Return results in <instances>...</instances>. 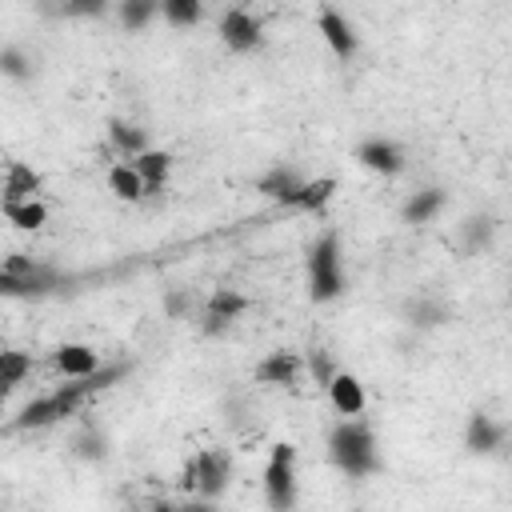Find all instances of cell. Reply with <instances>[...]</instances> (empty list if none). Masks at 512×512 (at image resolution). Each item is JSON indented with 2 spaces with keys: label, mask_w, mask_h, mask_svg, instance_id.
Listing matches in <instances>:
<instances>
[{
  "label": "cell",
  "mask_w": 512,
  "mask_h": 512,
  "mask_svg": "<svg viewBox=\"0 0 512 512\" xmlns=\"http://www.w3.org/2000/svg\"><path fill=\"white\" fill-rule=\"evenodd\" d=\"M264 496L276 512L296 504V448L292 444H272V456L264 468Z\"/></svg>",
  "instance_id": "obj_5"
},
{
  "label": "cell",
  "mask_w": 512,
  "mask_h": 512,
  "mask_svg": "<svg viewBox=\"0 0 512 512\" xmlns=\"http://www.w3.org/2000/svg\"><path fill=\"white\" fill-rule=\"evenodd\" d=\"M344 292V272H340V240L336 232H324L312 252H308V296L316 304H328Z\"/></svg>",
  "instance_id": "obj_4"
},
{
  "label": "cell",
  "mask_w": 512,
  "mask_h": 512,
  "mask_svg": "<svg viewBox=\"0 0 512 512\" xmlns=\"http://www.w3.org/2000/svg\"><path fill=\"white\" fill-rule=\"evenodd\" d=\"M492 232H496V220H492V216H468V220L460 224V236H464V252H480V248H488Z\"/></svg>",
  "instance_id": "obj_25"
},
{
  "label": "cell",
  "mask_w": 512,
  "mask_h": 512,
  "mask_svg": "<svg viewBox=\"0 0 512 512\" xmlns=\"http://www.w3.org/2000/svg\"><path fill=\"white\" fill-rule=\"evenodd\" d=\"M108 140H112V148H116V152H124L128 160H132L136 152H144V148H148L144 128H136V124H128V120H108Z\"/></svg>",
  "instance_id": "obj_20"
},
{
  "label": "cell",
  "mask_w": 512,
  "mask_h": 512,
  "mask_svg": "<svg viewBox=\"0 0 512 512\" xmlns=\"http://www.w3.org/2000/svg\"><path fill=\"white\" fill-rule=\"evenodd\" d=\"M0 76L28 80V76H32V60H28L20 48H0Z\"/></svg>",
  "instance_id": "obj_28"
},
{
  "label": "cell",
  "mask_w": 512,
  "mask_h": 512,
  "mask_svg": "<svg viewBox=\"0 0 512 512\" xmlns=\"http://www.w3.org/2000/svg\"><path fill=\"white\" fill-rule=\"evenodd\" d=\"M32 372V356L16 352V348H0V400L16 392V384H24V376Z\"/></svg>",
  "instance_id": "obj_18"
},
{
  "label": "cell",
  "mask_w": 512,
  "mask_h": 512,
  "mask_svg": "<svg viewBox=\"0 0 512 512\" xmlns=\"http://www.w3.org/2000/svg\"><path fill=\"white\" fill-rule=\"evenodd\" d=\"M464 444L472 448V452H496L500 444H504V428L492 420V416H484V412H476L472 420H468V432H464Z\"/></svg>",
  "instance_id": "obj_17"
},
{
  "label": "cell",
  "mask_w": 512,
  "mask_h": 512,
  "mask_svg": "<svg viewBox=\"0 0 512 512\" xmlns=\"http://www.w3.org/2000/svg\"><path fill=\"white\" fill-rule=\"evenodd\" d=\"M160 12V0H120V20H124V28H144L152 16Z\"/></svg>",
  "instance_id": "obj_26"
},
{
  "label": "cell",
  "mask_w": 512,
  "mask_h": 512,
  "mask_svg": "<svg viewBox=\"0 0 512 512\" xmlns=\"http://www.w3.org/2000/svg\"><path fill=\"white\" fill-rule=\"evenodd\" d=\"M108 188H112V196L116 200H144V180H140V172L124 160V164H116L112 172H108Z\"/></svg>",
  "instance_id": "obj_21"
},
{
  "label": "cell",
  "mask_w": 512,
  "mask_h": 512,
  "mask_svg": "<svg viewBox=\"0 0 512 512\" xmlns=\"http://www.w3.org/2000/svg\"><path fill=\"white\" fill-rule=\"evenodd\" d=\"M300 368H304V360L296 356V352H268L260 364H256V380L260 384H280V388H288V384H296V376H300Z\"/></svg>",
  "instance_id": "obj_13"
},
{
  "label": "cell",
  "mask_w": 512,
  "mask_h": 512,
  "mask_svg": "<svg viewBox=\"0 0 512 512\" xmlns=\"http://www.w3.org/2000/svg\"><path fill=\"white\" fill-rule=\"evenodd\" d=\"M308 372H312L316 384H328V380L336 376V368H332V360H328L324 348H312V352H308Z\"/></svg>",
  "instance_id": "obj_29"
},
{
  "label": "cell",
  "mask_w": 512,
  "mask_h": 512,
  "mask_svg": "<svg viewBox=\"0 0 512 512\" xmlns=\"http://www.w3.org/2000/svg\"><path fill=\"white\" fill-rule=\"evenodd\" d=\"M408 320H412V324H420V328H436V324H444V320H448V308H444V304H436V300H416V304L408 308Z\"/></svg>",
  "instance_id": "obj_27"
},
{
  "label": "cell",
  "mask_w": 512,
  "mask_h": 512,
  "mask_svg": "<svg viewBox=\"0 0 512 512\" xmlns=\"http://www.w3.org/2000/svg\"><path fill=\"white\" fill-rule=\"evenodd\" d=\"M56 368H60L64 376H88V372L100 368V356H96V348H88V344H60V348H56Z\"/></svg>",
  "instance_id": "obj_16"
},
{
  "label": "cell",
  "mask_w": 512,
  "mask_h": 512,
  "mask_svg": "<svg viewBox=\"0 0 512 512\" xmlns=\"http://www.w3.org/2000/svg\"><path fill=\"white\" fill-rule=\"evenodd\" d=\"M220 40H224V48H232V52H252V48L260 44V24H256V16H248L244 8H228L224 20H220Z\"/></svg>",
  "instance_id": "obj_7"
},
{
  "label": "cell",
  "mask_w": 512,
  "mask_h": 512,
  "mask_svg": "<svg viewBox=\"0 0 512 512\" xmlns=\"http://www.w3.org/2000/svg\"><path fill=\"white\" fill-rule=\"evenodd\" d=\"M244 308H248V296H244V292H236V288H220V292H212V300L204 304V332H208V336L224 332Z\"/></svg>",
  "instance_id": "obj_9"
},
{
  "label": "cell",
  "mask_w": 512,
  "mask_h": 512,
  "mask_svg": "<svg viewBox=\"0 0 512 512\" xmlns=\"http://www.w3.org/2000/svg\"><path fill=\"white\" fill-rule=\"evenodd\" d=\"M40 192V172H32L28 164L12 160L4 168V180H0V204H16V200H32Z\"/></svg>",
  "instance_id": "obj_12"
},
{
  "label": "cell",
  "mask_w": 512,
  "mask_h": 512,
  "mask_svg": "<svg viewBox=\"0 0 512 512\" xmlns=\"http://www.w3.org/2000/svg\"><path fill=\"white\" fill-rule=\"evenodd\" d=\"M316 28H320V36H324V44L340 56V60H348L352 52H356V32H352V24L336 12V8H324L320 16H316Z\"/></svg>",
  "instance_id": "obj_11"
},
{
  "label": "cell",
  "mask_w": 512,
  "mask_h": 512,
  "mask_svg": "<svg viewBox=\"0 0 512 512\" xmlns=\"http://www.w3.org/2000/svg\"><path fill=\"white\" fill-rule=\"evenodd\" d=\"M160 16L172 28H192L204 16V0H160Z\"/></svg>",
  "instance_id": "obj_24"
},
{
  "label": "cell",
  "mask_w": 512,
  "mask_h": 512,
  "mask_svg": "<svg viewBox=\"0 0 512 512\" xmlns=\"http://www.w3.org/2000/svg\"><path fill=\"white\" fill-rule=\"evenodd\" d=\"M332 192H336V180H332V176H324V180H304V188L296 192L292 208H296V212H320V208L332 200Z\"/></svg>",
  "instance_id": "obj_23"
},
{
  "label": "cell",
  "mask_w": 512,
  "mask_h": 512,
  "mask_svg": "<svg viewBox=\"0 0 512 512\" xmlns=\"http://www.w3.org/2000/svg\"><path fill=\"white\" fill-rule=\"evenodd\" d=\"M324 388H328V400L340 416H360L364 412V384L352 372H336Z\"/></svg>",
  "instance_id": "obj_14"
},
{
  "label": "cell",
  "mask_w": 512,
  "mask_h": 512,
  "mask_svg": "<svg viewBox=\"0 0 512 512\" xmlns=\"http://www.w3.org/2000/svg\"><path fill=\"white\" fill-rule=\"evenodd\" d=\"M60 272L52 264H40L24 252H12L4 264H0V296H20V300H36V296H48L60 288Z\"/></svg>",
  "instance_id": "obj_3"
},
{
  "label": "cell",
  "mask_w": 512,
  "mask_h": 512,
  "mask_svg": "<svg viewBox=\"0 0 512 512\" xmlns=\"http://www.w3.org/2000/svg\"><path fill=\"white\" fill-rule=\"evenodd\" d=\"M76 452H80L84 460H100V456H104V436H100V432H84V436L76 440Z\"/></svg>",
  "instance_id": "obj_30"
},
{
  "label": "cell",
  "mask_w": 512,
  "mask_h": 512,
  "mask_svg": "<svg viewBox=\"0 0 512 512\" xmlns=\"http://www.w3.org/2000/svg\"><path fill=\"white\" fill-rule=\"evenodd\" d=\"M300 188H304V176L296 168H288V164H276L272 172H264L256 180V192L268 196V200H276V204H284V208H292V200H296Z\"/></svg>",
  "instance_id": "obj_10"
},
{
  "label": "cell",
  "mask_w": 512,
  "mask_h": 512,
  "mask_svg": "<svg viewBox=\"0 0 512 512\" xmlns=\"http://www.w3.org/2000/svg\"><path fill=\"white\" fill-rule=\"evenodd\" d=\"M108 8V0H64L68 16H100Z\"/></svg>",
  "instance_id": "obj_31"
},
{
  "label": "cell",
  "mask_w": 512,
  "mask_h": 512,
  "mask_svg": "<svg viewBox=\"0 0 512 512\" xmlns=\"http://www.w3.org/2000/svg\"><path fill=\"white\" fill-rule=\"evenodd\" d=\"M188 492H200V496H220L228 488V452L224 448H204L200 456L188 460L184 468V480H180Z\"/></svg>",
  "instance_id": "obj_6"
},
{
  "label": "cell",
  "mask_w": 512,
  "mask_h": 512,
  "mask_svg": "<svg viewBox=\"0 0 512 512\" xmlns=\"http://www.w3.org/2000/svg\"><path fill=\"white\" fill-rule=\"evenodd\" d=\"M356 160L368 168V172H380V176H396L404 168V148L384 140V136H372L356 148Z\"/></svg>",
  "instance_id": "obj_8"
},
{
  "label": "cell",
  "mask_w": 512,
  "mask_h": 512,
  "mask_svg": "<svg viewBox=\"0 0 512 512\" xmlns=\"http://www.w3.org/2000/svg\"><path fill=\"white\" fill-rule=\"evenodd\" d=\"M0 212L16 224V228H24V232H36V228H44V220H48V208L32 196V200H16V204H0Z\"/></svg>",
  "instance_id": "obj_22"
},
{
  "label": "cell",
  "mask_w": 512,
  "mask_h": 512,
  "mask_svg": "<svg viewBox=\"0 0 512 512\" xmlns=\"http://www.w3.org/2000/svg\"><path fill=\"white\" fill-rule=\"evenodd\" d=\"M444 208V192L440 188H420V192H412L408 196V204H404V224H428L436 212Z\"/></svg>",
  "instance_id": "obj_19"
},
{
  "label": "cell",
  "mask_w": 512,
  "mask_h": 512,
  "mask_svg": "<svg viewBox=\"0 0 512 512\" xmlns=\"http://www.w3.org/2000/svg\"><path fill=\"white\" fill-rule=\"evenodd\" d=\"M128 372V364H100L96 372H88V376H68V384H60L56 392H48V396H40V400H32V404H24L20 408V416L4 428V432H28V428H48V424H56V420H64V416H72L84 400H92L96 392H104V388H112L120 376Z\"/></svg>",
  "instance_id": "obj_1"
},
{
  "label": "cell",
  "mask_w": 512,
  "mask_h": 512,
  "mask_svg": "<svg viewBox=\"0 0 512 512\" xmlns=\"http://www.w3.org/2000/svg\"><path fill=\"white\" fill-rule=\"evenodd\" d=\"M132 168H136L140 180H144V196H152V192L164 188L168 168H172V156H168V152H156V148H144V152L132 156Z\"/></svg>",
  "instance_id": "obj_15"
},
{
  "label": "cell",
  "mask_w": 512,
  "mask_h": 512,
  "mask_svg": "<svg viewBox=\"0 0 512 512\" xmlns=\"http://www.w3.org/2000/svg\"><path fill=\"white\" fill-rule=\"evenodd\" d=\"M328 456H332V464H336L340 472H348L352 480L376 472V464H380V460H376L372 428H368L364 420H356V416H348L344 424L332 428V436H328Z\"/></svg>",
  "instance_id": "obj_2"
}]
</instances>
